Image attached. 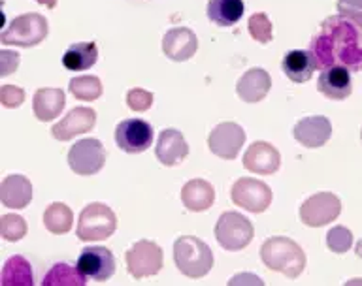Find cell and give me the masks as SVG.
I'll use <instances>...</instances> for the list:
<instances>
[{"mask_svg": "<svg viewBox=\"0 0 362 286\" xmlns=\"http://www.w3.org/2000/svg\"><path fill=\"white\" fill-rule=\"evenodd\" d=\"M155 155H157L158 162L172 168V166H177L185 160L187 155H189V145H187L185 138L180 130L166 129L158 134Z\"/></svg>", "mask_w": 362, "mask_h": 286, "instance_id": "19", "label": "cell"}, {"mask_svg": "<svg viewBox=\"0 0 362 286\" xmlns=\"http://www.w3.org/2000/svg\"><path fill=\"white\" fill-rule=\"evenodd\" d=\"M96 112L93 107H74L66 113V117L61 119V123L53 124L51 134L59 141H68L79 134H87L95 129Z\"/></svg>", "mask_w": 362, "mask_h": 286, "instance_id": "14", "label": "cell"}, {"mask_svg": "<svg viewBox=\"0 0 362 286\" xmlns=\"http://www.w3.org/2000/svg\"><path fill=\"white\" fill-rule=\"evenodd\" d=\"M317 89L322 96L330 100H345L353 93L351 83V70L345 66L325 68L317 79Z\"/></svg>", "mask_w": 362, "mask_h": 286, "instance_id": "18", "label": "cell"}, {"mask_svg": "<svg viewBox=\"0 0 362 286\" xmlns=\"http://www.w3.org/2000/svg\"><path fill=\"white\" fill-rule=\"evenodd\" d=\"M247 28L251 38L257 40L259 44H270L274 40V25H272L270 17L266 16L264 11H259V13H253L249 17Z\"/></svg>", "mask_w": 362, "mask_h": 286, "instance_id": "32", "label": "cell"}, {"mask_svg": "<svg viewBox=\"0 0 362 286\" xmlns=\"http://www.w3.org/2000/svg\"><path fill=\"white\" fill-rule=\"evenodd\" d=\"M260 258L268 270L296 279L305 270V254L298 243L288 237H268L260 247Z\"/></svg>", "mask_w": 362, "mask_h": 286, "instance_id": "2", "label": "cell"}, {"mask_svg": "<svg viewBox=\"0 0 362 286\" xmlns=\"http://www.w3.org/2000/svg\"><path fill=\"white\" fill-rule=\"evenodd\" d=\"M79 271L93 281L104 282L115 273V258L106 247H85L78 258Z\"/></svg>", "mask_w": 362, "mask_h": 286, "instance_id": "13", "label": "cell"}, {"mask_svg": "<svg viewBox=\"0 0 362 286\" xmlns=\"http://www.w3.org/2000/svg\"><path fill=\"white\" fill-rule=\"evenodd\" d=\"M127 106L132 109V112H147L149 107L153 106V95L149 90L140 89H130L129 95H127Z\"/></svg>", "mask_w": 362, "mask_h": 286, "instance_id": "34", "label": "cell"}, {"mask_svg": "<svg viewBox=\"0 0 362 286\" xmlns=\"http://www.w3.org/2000/svg\"><path fill=\"white\" fill-rule=\"evenodd\" d=\"M66 104V95L62 89H49L42 87L34 93L33 98V112L34 117L42 123H51L55 121Z\"/></svg>", "mask_w": 362, "mask_h": 286, "instance_id": "21", "label": "cell"}, {"mask_svg": "<svg viewBox=\"0 0 362 286\" xmlns=\"http://www.w3.org/2000/svg\"><path fill=\"white\" fill-rule=\"evenodd\" d=\"M361 140H362V130H361Z\"/></svg>", "mask_w": 362, "mask_h": 286, "instance_id": "40", "label": "cell"}, {"mask_svg": "<svg viewBox=\"0 0 362 286\" xmlns=\"http://www.w3.org/2000/svg\"><path fill=\"white\" fill-rule=\"evenodd\" d=\"M208 19L217 27H232L242 19L245 6L243 0H209Z\"/></svg>", "mask_w": 362, "mask_h": 286, "instance_id": "26", "label": "cell"}, {"mask_svg": "<svg viewBox=\"0 0 362 286\" xmlns=\"http://www.w3.org/2000/svg\"><path fill=\"white\" fill-rule=\"evenodd\" d=\"M87 279L79 268H72L68 264H55L47 271V275L44 277L42 285L44 286H85L87 285Z\"/></svg>", "mask_w": 362, "mask_h": 286, "instance_id": "29", "label": "cell"}, {"mask_svg": "<svg viewBox=\"0 0 362 286\" xmlns=\"http://www.w3.org/2000/svg\"><path fill=\"white\" fill-rule=\"evenodd\" d=\"M96 61H98V49H96L95 42L72 44L62 55V64L66 70H72V72L89 70L90 66H95Z\"/></svg>", "mask_w": 362, "mask_h": 286, "instance_id": "25", "label": "cell"}, {"mask_svg": "<svg viewBox=\"0 0 362 286\" xmlns=\"http://www.w3.org/2000/svg\"><path fill=\"white\" fill-rule=\"evenodd\" d=\"M49 25L42 13L30 11L16 17L0 34V42L13 47H36L47 38Z\"/></svg>", "mask_w": 362, "mask_h": 286, "instance_id": "4", "label": "cell"}, {"mask_svg": "<svg viewBox=\"0 0 362 286\" xmlns=\"http://www.w3.org/2000/svg\"><path fill=\"white\" fill-rule=\"evenodd\" d=\"M279 164H281L279 151L268 141H255L243 155V168L257 175L276 174Z\"/></svg>", "mask_w": 362, "mask_h": 286, "instance_id": "17", "label": "cell"}, {"mask_svg": "<svg viewBox=\"0 0 362 286\" xmlns=\"http://www.w3.org/2000/svg\"><path fill=\"white\" fill-rule=\"evenodd\" d=\"M355 254L358 256V258H362V239H358L355 245Z\"/></svg>", "mask_w": 362, "mask_h": 286, "instance_id": "39", "label": "cell"}, {"mask_svg": "<svg viewBox=\"0 0 362 286\" xmlns=\"http://www.w3.org/2000/svg\"><path fill=\"white\" fill-rule=\"evenodd\" d=\"M27 220L23 219L21 215H2L0 217V236L4 237L6 242H19L27 236Z\"/></svg>", "mask_w": 362, "mask_h": 286, "instance_id": "31", "label": "cell"}, {"mask_svg": "<svg viewBox=\"0 0 362 286\" xmlns=\"http://www.w3.org/2000/svg\"><path fill=\"white\" fill-rule=\"evenodd\" d=\"M243 143H245V132L240 124L230 121L219 123L208 136L209 151L225 160H234L242 151Z\"/></svg>", "mask_w": 362, "mask_h": 286, "instance_id": "11", "label": "cell"}, {"mask_svg": "<svg viewBox=\"0 0 362 286\" xmlns=\"http://www.w3.org/2000/svg\"><path fill=\"white\" fill-rule=\"evenodd\" d=\"M153 129L144 119H124L115 129V143L129 155L147 151L151 147Z\"/></svg>", "mask_w": 362, "mask_h": 286, "instance_id": "12", "label": "cell"}, {"mask_svg": "<svg viewBox=\"0 0 362 286\" xmlns=\"http://www.w3.org/2000/svg\"><path fill=\"white\" fill-rule=\"evenodd\" d=\"M33 200V183L25 175H8L0 185V202L8 209H25Z\"/></svg>", "mask_w": 362, "mask_h": 286, "instance_id": "22", "label": "cell"}, {"mask_svg": "<svg viewBox=\"0 0 362 286\" xmlns=\"http://www.w3.org/2000/svg\"><path fill=\"white\" fill-rule=\"evenodd\" d=\"M253 236L251 220L236 211H225L215 225V239L225 251H242L253 242Z\"/></svg>", "mask_w": 362, "mask_h": 286, "instance_id": "6", "label": "cell"}, {"mask_svg": "<svg viewBox=\"0 0 362 286\" xmlns=\"http://www.w3.org/2000/svg\"><path fill=\"white\" fill-rule=\"evenodd\" d=\"M232 202L249 213H264L272 203V189L253 177H242L232 185Z\"/></svg>", "mask_w": 362, "mask_h": 286, "instance_id": "10", "label": "cell"}, {"mask_svg": "<svg viewBox=\"0 0 362 286\" xmlns=\"http://www.w3.org/2000/svg\"><path fill=\"white\" fill-rule=\"evenodd\" d=\"M127 270L134 279H146V277L157 275L164 266L163 249L155 242L140 239L124 254Z\"/></svg>", "mask_w": 362, "mask_h": 286, "instance_id": "7", "label": "cell"}, {"mask_svg": "<svg viewBox=\"0 0 362 286\" xmlns=\"http://www.w3.org/2000/svg\"><path fill=\"white\" fill-rule=\"evenodd\" d=\"M0 59H2V62H0V76L2 78L10 76V73H13L19 68V55H17L16 51L2 49Z\"/></svg>", "mask_w": 362, "mask_h": 286, "instance_id": "37", "label": "cell"}, {"mask_svg": "<svg viewBox=\"0 0 362 286\" xmlns=\"http://www.w3.org/2000/svg\"><path fill=\"white\" fill-rule=\"evenodd\" d=\"M174 262L185 277L200 279L208 275L214 268V253L202 239L194 236H181L174 243Z\"/></svg>", "mask_w": 362, "mask_h": 286, "instance_id": "3", "label": "cell"}, {"mask_svg": "<svg viewBox=\"0 0 362 286\" xmlns=\"http://www.w3.org/2000/svg\"><path fill=\"white\" fill-rule=\"evenodd\" d=\"M68 90L78 100L93 102L102 96V81L96 76H79V78L70 79Z\"/></svg>", "mask_w": 362, "mask_h": 286, "instance_id": "30", "label": "cell"}, {"mask_svg": "<svg viewBox=\"0 0 362 286\" xmlns=\"http://www.w3.org/2000/svg\"><path fill=\"white\" fill-rule=\"evenodd\" d=\"M338 13L362 21V0H338Z\"/></svg>", "mask_w": 362, "mask_h": 286, "instance_id": "36", "label": "cell"}, {"mask_svg": "<svg viewBox=\"0 0 362 286\" xmlns=\"http://www.w3.org/2000/svg\"><path fill=\"white\" fill-rule=\"evenodd\" d=\"M281 68L285 76L293 83H305V81H310L313 78V72L317 70V62L311 51L294 49L288 51L287 55L283 56Z\"/></svg>", "mask_w": 362, "mask_h": 286, "instance_id": "24", "label": "cell"}, {"mask_svg": "<svg viewBox=\"0 0 362 286\" xmlns=\"http://www.w3.org/2000/svg\"><path fill=\"white\" fill-rule=\"evenodd\" d=\"M272 89V78L270 73L262 70V68H251L243 73L242 78L238 79L236 83V95L240 100L247 102V104H257V102L264 100Z\"/></svg>", "mask_w": 362, "mask_h": 286, "instance_id": "20", "label": "cell"}, {"mask_svg": "<svg viewBox=\"0 0 362 286\" xmlns=\"http://www.w3.org/2000/svg\"><path fill=\"white\" fill-rule=\"evenodd\" d=\"M198 51V38L191 28L174 27L163 36V53L174 62H185Z\"/></svg>", "mask_w": 362, "mask_h": 286, "instance_id": "15", "label": "cell"}, {"mask_svg": "<svg viewBox=\"0 0 362 286\" xmlns=\"http://www.w3.org/2000/svg\"><path fill=\"white\" fill-rule=\"evenodd\" d=\"M181 202L187 211L200 213L214 205L215 189L206 179H191L187 181L181 189Z\"/></svg>", "mask_w": 362, "mask_h": 286, "instance_id": "23", "label": "cell"}, {"mask_svg": "<svg viewBox=\"0 0 362 286\" xmlns=\"http://www.w3.org/2000/svg\"><path fill=\"white\" fill-rule=\"evenodd\" d=\"M25 102V90L16 85H2L0 87V104L8 109H16Z\"/></svg>", "mask_w": 362, "mask_h": 286, "instance_id": "35", "label": "cell"}, {"mask_svg": "<svg viewBox=\"0 0 362 286\" xmlns=\"http://www.w3.org/2000/svg\"><path fill=\"white\" fill-rule=\"evenodd\" d=\"M341 213V202L332 192H317L300 205V220L310 228L330 225Z\"/></svg>", "mask_w": 362, "mask_h": 286, "instance_id": "9", "label": "cell"}, {"mask_svg": "<svg viewBox=\"0 0 362 286\" xmlns=\"http://www.w3.org/2000/svg\"><path fill=\"white\" fill-rule=\"evenodd\" d=\"M68 164L74 174L95 175L106 164V149L100 140L85 138L76 141L68 151Z\"/></svg>", "mask_w": 362, "mask_h": 286, "instance_id": "8", "label": "cell"}, {"mask_svg": "<svg viewBox=\"0 0 362 286\" xmlns=\"http://www.w3.org/2000/svg\"><path fill=\"white\" fill-rule=\"evenodd\" d=\"M36 2H38V4H44L45 8H49V10H53L59 0H36Z\"/></svg>", "mask_w": 362, "mask_h": 286, "instance_id": "38", "label": "cell"}, {"mask_svg": "<svg viewBox=\"0 0 362 286\" xmlns=\"http://www.w3.org/2000/svg\"><path fill=\"white\" fill-rule=\"evenodd\" d=\"M310 51L317 68L345 66L351 72L362 70V21L344 16H330L311 38Z\"/></svg>", "mask_w": 362, "mask_h": 286, "instance_id": "1", "label": "cell"}, {"mask_svg": "<svg viewBox=\"0 0 362 286\" xmlns=\"http://www.w3.org/2000/svg\"><path fill=\"white\" fill-rule=\"evenodd\" d=\"M327 247L336 254L347 253L353 247V232L345 226H334L327 234Z\"/></svg>", "mask_w": 362, "mask_h": 286, "instance_id": "33", "label": "cell"}, {"mask_svg": "<svg viewBox=\"0 0 362 286\" xmlns=\"http://www.w3.org/2000/svg\"><path fill=\"white\" fill-rule=\"evenodd\" d=\"M117 228V217L112 211V208H107L106 203H89L85 205L83 211L79 213L78 228V239L87 243L104 242L110 236H113V232Z\"/></svg>", "mask_w": 362, "mask_h": 286, "instance_id": "5", "label": "cell"}, {"mask_svg": "<svg viewBox=\"0 0 362 286\" xmlns=\"http://www.w3.org/2000/svg\"><path fill=\"white\" fill-rule=\"evenodd\" d=\"M44 226L51 234L62 236L72 230L74 226V213L66 203L55 202L44 211Z\"/></svg>", "mask_w": 362, "mask_h": 286, "instance_id": "28", "label": "cell"}, {"mask_svg": "<svg viewBox=\"0 0 362 286\" xmlns=\"http://www.w3.org/2000/svg\"><path fill=\"white\" fill-rule=\"evenodd\" d=\"M0 282L2 286H30L34 282L33 268L23 256L16 254L4 264Z\"/></svg>", "mask_w": 362, "mask_h": 286, "instance_id": "27", "label": "cell"}, {"mask_svg": "<svg viewBox=\"0 0 362 286\" xmlns=\"http://www.w3.org/2000/svg\"><path fill=\"white\" fill-rule=\"evenodd\" d=\"M293 134L294 140L298 141L300 145L308 147V149H317V147H322L330 140L332 123L322 115L304 117L294 124Z\"/></svg>", "mask_w": 362, "mask_h": 286, "instance_id": "16", "label": "cell"}]
</instances>
